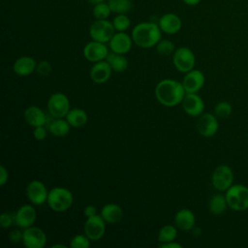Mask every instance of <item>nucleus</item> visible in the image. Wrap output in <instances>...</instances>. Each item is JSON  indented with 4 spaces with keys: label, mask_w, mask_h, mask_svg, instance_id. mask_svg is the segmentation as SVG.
Returning a JSON list of instances; mask_svg holds the SVG:
<instances>
[{
    "label": "nucleus",
    "mask_w": 248,
    "mask_h": 248,
    "mask_svg": "<svg viewBox=\"0 0 248 248\" xmlns=\"http://www.w3.org/2000/svg\"><path fill=\"white\" fill-rule=\"evenodd\" d=\"M185 94L182 82L171 78L159 81L155 87V96L158 102L166 107L177 106L182 102Z\"/></svg>",
    "instance_id": "obj_1"
},
{
    "label": "nucleus",
    "mask_w": 248,
    "mask_h": 248,
    "mask_svg": "<svg viewBox=\"0 0 248 248\" xmlns=\"http://www.w3.org/2000/svg\"><path fill=\"white\" fill-rule=\"evenodd\" d=\"M132 39L138 46L150 48L155 46L162 39V30L158 23L140 22L133 28Z\"/></svg>",
    "instance_id": "obj_2"
},
{
    "label": "nucleus",
    "mask_w": 248,
    "mask_h": 248,
    "mask_svg": "<svg viewBox=\"0 0 248 248\" xmlns=\"http://www.w3.org/2000/svg\"><path fill=\"white\" fill-rule=\"evenodd\" d=\"M46 202L54 212H65L71 208L74 197L70 190L64 187H54L48 192Z\"/></svg>",
    "instance_id": "obj_3"
},
{
    "label": "nucleus",
    "mask_w": 248,
    "mask_h": 248,
    "mask_svg": "<svg viewBox=\"0 0 248 248\" xmlns=\"http://www.w3.org/2000/svg\"><path fill=\"white\" fill-rule=\"evenodd\" d=\"M228 205L234 211H244L248 209V187L242 184L232 185L226 191Z\"/></svg>",
    "instance_id": "obj_4"
},
{
    "label": "nucleus",
    "mask_w": 248,
    "mask_h": 248,
    "mask_svg": "<svg viewBox=\"0 0 248 248\" xmlns=\"http://www.w3.org/2000/svg\"><path fill=\"white\" fill-rule=\"evenodd\" d=\"M115 33L114 26L111 21L108 19H96L89 27V35L92 40L108 43Z\"/></svg>",
    "instance_id": "obj_5"
},
{
    "label": "nucleus",
    "mask_w": 248,
    "mask_h": 248,
    "mask_svg": "<svg viewBox=\"0 0 248 248\" xmlns=\"http://www.w3.org/2000/svg\"><path fill=\"white\" fill-rule=\"evenodd\" d=\"M47 108L53 118H64L71 109L69 98L62 92H55L48 98Z\"/></svg>",
    "instance_id": "obj_6"
},
{
    "label": "nucleus",
    "mask_w": 248,
    "mask_h": 248,
    "mask_svg": "<svg viewBox=\"0 0 248 248\" xmlns=\"http://www.w3.org/2000/svg\"><path fill=\"white\" fill-rule=\"evenodd\" d=\"M172 61L177 71L186 74L194 69L196 57L194 52L189 47L180 46L175 49L172 56Z\"/></svg>",
    "instance_id": "obj_7"
},
{
    "label": "nucleus",
    "mask_w": 248,
    "mask_h": 248,
    "mask_svg": "<svg viewBox=\"0 0 248 248\" xmlns=\"http://www.w3.org/2000/svg\"><path fill=\"white\" fill-rule=\"evenodd\" d=\"M211 182L217 191H227L233 182V172L232 169L227 165L218 166L212 172Z\"/></svg>",
    "instance_id": "obj_8"
},
{
    "label": "nucleus",
    "mask_w": 248,
    "mask_h": 248,
    "mask_svg": "<svg viewBox=\"0 0 248 248\" xmlns=\"http://www.w3.org/2000/svg\"><path fill=\"white\" fill-rule=\"evenodd\" d=\"M84 234L92 241H97L101 239L106 232V221L101 215H94L87 217L84 227Z\"/></svg>",
    "instance_id": "obj_9"
},
{
    "label": "nucleus",
    "mask_w": 248,
    "mask_h": 248,
    "mask_svg": "<svg viewBox=\"0 0 248 248\" xmlns=\"http://www.w3.org/2000/svg\"><path fill=\"white\" fill-rule=\"evenodd\" d=\"M21 242L27 248H43L46 243V235L42 229L32 226L23 230Z\"/></svg>",
    "instance_id": "obj_10"
},
{
    "label": "nucleus",
    "mask_w": 248,
    "mask_h": 248,
    "mask_svg": "<svg viewBox=\"0 0 248 248\" xmlns=\"http://www.w3.org/2000/svg\"><path fill=\"white\" fill-rule=\"evenodd\" d=\"M108 54V48L105 43L92 40L87 43L83 47V56L90 62H99L106 60Z\"/></svg>",
    "instance_id": "obj_11"
},
{
    "label": "nucleus",
    "mask_w": 248,
    "mask_h": 248,
    "mask_svg": "<svg viewBox=\"0 0 248 248\" xmlns=\"http://www.w3.org/2000/svg\"><path fill=\"white\" fill-rule=\"evenodd\" d=\"M48 192L46 185L39 180H32L26 188L27 198L34 205H42L46 202Z\"/></svg>",
    "instance_id": "obj_12"
},
{
    "label": "nucleus",
    "mask_w": 248,
    "mask_h": 248,
    "mask_svg": "<svg viewBox=\"0 0 248 248\" xmlns=\"http://www.w3.org/2000/svg\"><path fill=\"white\" fill-rule=\"evenodd\" d=\"M37 212L33 205L24 204L21 205L15 212V225L19 229H27L32 227L36 221Z\"/></svg>",
    "instance_id": "obj_13"
},
{
    "label": "nucleus",
    "mask_w": 248,
    "mask_h": 248,
    "mask_svg": "<svg viewBox=\"0 0 248 248\" xmlns=\"http://www.w3.org/2000/svg\"><path fill=\"white\" fill-rule=\"evenodd\" d=\"M219 129L217 116L212 113H203L197 122L198 132L206 138L214 136Z\"/></svg>",
    "instance_id": "obj_14"
},
{
    "label": "nucleus",
    "mask_w": 248,
    "mask_h": 248,
    "mask_svg": "<svg viewBox=\"0 0 248 248\" xmlns=\"http://www.w3.org/2000/svg\"><path fill=\"white\" fill-rule=\"evenodd\" d=\"M181 104L183 110L190 116L202 115L204 108V103L197 93H186Z\"/></svg>",
    "instance_id": "obj_15"
},
{
    "label": "nucleus",
    "mask_w": 248,
    "mask_h": 248,
    "mask_svg": "<svg viewBox=\"0 0 248 248\" xmlns=\"http://www.w3.org/2000/svg\"><path fill=\"white\" fill-rule=\"evenodd\" d=\"M204 75L200 70H191L186 73L182 80V85L186 93H197L204 84Z\"/></svg>",
    "instance_id": "obj_16"
},
{
    "label": "nucleus",
    "mask_w": 248,
    "mask_h": 248,
    "mask_svg": "<svg viewBox=\"0 0 248 248\" xmlns=\"http://www.w3.org/2000/svg\"><path fill=\"white\" fill-rule=\"evenodd\" d=\"M132 36L125 32H116L108 42V46L111 51L119 54H125L132 48Z\"/></svg>",
    "instance_id": "obj_17"
},
{
    "label": "nucleus",
    "mask_w": 248,
    "mask_h": 248,
    "mask_svg": "<svg viewBox=\"0 0 248 248\" xmlns=\"http://www.w3.org/2000/svg\"><path fill=\"white\" fill-rule=\"evenodd\" d=\"M158 25L162 30V32L169 35H173L180 31L182 27V21L177 15L172 13H168L163 15L159 18Z\"/></svg>",
    "instance_id": "obj_18"
},
{
    "label": "nucleus",
    "mask_w": 248,
    "mask_h": 248,
    "mask_svg": "<svg viewBox=\"0 0 248 248\" xmlns=\"http://www.w3.org/2000/svg\"><path fill=\"white\" fill-rule=\"evenodd\" d=\"M112 69L107 60H102L94 63L90 69V78L96 83L107 82L111 76Z\"/></svg>",
    "instance_id": "obj_19"
},
{
    "label": "nucleus",
    "mask_w": 248,
    "mask_h": 248,
    "mask_svg": "<svg viewBox=\"0 0 248 248\" xmlns=\"http://www.w3.org/2000/svg\"><path fill=\"white\" fill-rule=\"evenodd\" d=\"M23 116L25 121L34 128L39 126H45L47 122L46 114L41 108L37 106H30L26 108Z\"/></svg>",
    "instance_id": "obj_20"
},
{
    "label": "nucleus",
    "mask_w": 248,
    "mask_h": 248,
    "mask_svg": "<svg viewBox=\"0 0 248 248\" xmlns=\"http://www.w3.org/2000/svg\"><path fill=\"white\" fill-rule=\"evenodd\" d=\"M37 62L31 56H21L17 58L14 65L13 70L16 75L19 77H26L36 71Z\"/></svg>",
    "instance_id": "obj_21"
},
{
    "label": "nucleus",
    "mask_w": 248,
    "mask_h": 248,
    "mask_svg": "<svg viewBox=\"0 0 248 248\" xmlns=\"http://www.w3.org/2000/svg\"><path fill=\"white\" fill-rule=\"evenodd\" d=\"M174 224L181 231H191L195 228L196 217L192 210L182 208L174 216Z\"/></svg>",
    "instance_id": "obj_22"
},
{
    "label": "nucleus",
    "mask_w": 248,
    "mask_h": 248,
    "mask_svg": "<svg viewBox=\"0 0 248 248\" xmlns=\"http://www.w3.org/2000/svg\"><path fill=\"white\" fill-rule=\"evenodd\" d=\"M102 218L108 224H114L122 220L124 212L121 206L116 203H107L105 204L100 212Z\"/></svg>",
    "instance_id": "obj_23"
},
{
    "label": "nucleus",
    "mask_w": 248,
    "mask_h": 248,
    "mask_svg": "<svg viewBox=\"0 0 248 248\" xmlns=\"http://www.w3.org/2000/svg\"><path fill=\"white\" fill-rule=\"evenodd\" d=\"M67 121L74 128H80L86 125L88 121V115L85 110L79 108H74L69 110L66 117Z\"/></svg>",
    "instance_id": "obj_24"
},
{
    "label": "nucleus",
    "mask_w": 248,
    "mask_h": 248,
    "mask_svg": "<svg viewBox=\"0 0 248 248\" xmlns=\"http://www.w3.org/2000/svg\"><path fill=\"white\" fill-rule=\"evenodd\" d=\"M106 60L111 67L112 71H114L116 73L124 72L125 70H127L128 65H129L128 59L124 56V54L115 53L113 51L108 52Z\"/></svg>",
    "instance_id": "obj_25"
},
{
    "label": "nucleus",
    "mask_w": 248,
    "mask_h": 248,
    "mask_svg": "<svg viewBox=\"0 0 248 248\" xmlns=\"http://www.w3.org/2000/svg\"><path fill=\"white\" fill-rule=\"evenodd\" d=\"M71 125L65 118H54L48 124V132L55 137H64L69 134Z\"/></svg>",
    "instance_id": "obj_26"
},
{
    "label": "nucleus",
    "mask_w": 248,
    "mask_h": 248,
    "mask_svg": "<svg viewBox=\"0 0 248 248\" xmlns=\"http://www.w3.org/2000/svg\"><path fill=\"white\" fill-rule=\"evenodd\" d=\"M228 202L225 195L222 194H216L213 197H211L209 202H208V208L209 211L214 215H220L224 213L227 210L228 207Z\"/></svg>",
    "instance_id": "obj_27"
},
{
    "label": "nucleus",
    "mask_w": 248,
    "mask_h": 248,
    "mask_svg": "<svg viewBox=\"0 0 248 248\" xmlns=\"http://www.w3.org/2000/svg\"><path fill=\"white\" fill-rule=\"evenodd\" d=\"M177 227L173 225L163 226L158 232V241L162 243H167L175 240L177 237Z\"/></svg>",
    "instance_id": "obj_28"
},
{
    "label": "nucleus",
    "mask_w": 248,
    "mask_h": 248,
    "mask_svg": "<svg viewBox=\"0 0 248 248\" xmlns=\"http://www.w3.org/2000/svg\"><path fill=\"white\" fill-rule=\"evenodd\" d=\"M112 13L118 14H127L132 9L131 0H108V2Z\"/></svg>",
    "instance_id": "obj_29"
},
{
    "label": "nucleus",
    "mask_w": 248,
    "mask_h": 248,
    "mask_svg": "<svg viewBox=\"0 0 248 248\" xmlns=\"http://www.w3.org/2000/svg\"><path fill=\"white\" fill-rule=\"evenodd\" d=\"M112 24L114 26L115 31L117 32H125L131 26V20L127 14H118L112 19Z\"/></svg>",
    "instance_id": "obj_30"
},
{
    "label": "nucleus",
    "mask_w": 248,
    "mask_h": 248,
    "mask_svg": "<svg viewBox=\"0 0 248 248\" xmlns=\"http://www.w3.org/2000/svg\"><path fill=\"white\" fill-rule=\"evenodd\" d=\"M93 16L96 19H107L112 13L108 4L106 2L99 3L93 7Z\"/></svg>",
    "instance_id": "obj_31"
},
{
    "label": "nucleus",
    "mask_w": 248,
    "mask_h": 248,
    "mask_svg": "<svg viewBox=\"0 0 248 248\" xmlns=\"http://www.w3.org/2000/svg\"><path fill=\"white\" fill-rule=\"evenodd\" d=\"M156 50L160 55H170L173 54L175 51V46L171 41L169 40H160L159 43L155 46Z\"/></svg>",
    "instance_id": "obj_32"
},
{
    "label": "nucleus",
    "mask_w": 248,
    "mask_h": 248,
    "mask_svg": "<svg viewBox=\"0 0 248 248\" xmlns=\"http://www.w3.org/2000/svg\"><path fill=\"white\" fill-rule=\"evenodd\" d=\"M232 105L229 102L226 101H221L219 102L215 108H214V113L217 117L220 118H227L232 114Z\"/></svg>",
    "instance_id": "obj_33"
},
{
    "label": "nucleus",
    "mask_w": 248,
    "mask_h": 248,
    "mask_svg": "<svg viewBox=\"0 0 248 248\" xmlns=\"http://www.w3.org/2000/svg\"><path fill=\"white\" fill-rule=\"evenodd\" d=\"M90 241L85 234H77L72 238L70 246L72 248H89Z\"/></svg>",
    "instance_id": "obj_34"
},
{
    "label": "nucleus",
    "mask_w": 248,
    "mask_h": 248,
    "mask_svg": "<svg viewBox=\"0 0 248 248\" xmlns=\"http://www.w3.org/2000/svg\"><path fill=\"white\" fill-rule=\"evenodd\" d=\"M52 71V66L51 64L46 61V60H43L41 62H39L37 64V68H36V72L39 76L41 77H46L48 76Z\"/></svg>",
    "instance_id": "obj_35"
},
{
    "label": "nucleus",
    "mask_w": 248,
    "mask_h": 248,
    "mask_svg": "<svg viewBox=\"0 0 248 248\" xmlns=\"http://www.w3.org/2000/svg\"><path fill=\"white\" fill-rule=\"evenodd\" d=\"M15 224V213L4 212L0 216V225L3 229H8Z\"/></svg>",
    "instance_id": "obj_36"
},
{
    "label": "nucleus",
    "mask_w": 248,
    "mask_h": 248,
    "mask_svg": "<svg viewBox=\"0 0 248 248\" xmlns=\"http://www.w3.org/2000/svg\"><path fill=\"white\" fill-rule=\"evenodd\" d=\"M47 130L46 129L45 126L35 127L33 131V136L37 140H44L47 136Z\"/></svg>",
    "instance_id": "obj_37"
},
{
    "label": "nucleus",
    "mask_w": 248,
    "mask_h": 248,
    "mask_svg": "<svg viewBox=\"0 0 248 248\" xmlns=\"http://www.w3.org/2000/svg\"><path fill=\"white\" fill-rule=\"evenodd\" d=\"M22 236H23V231L21 232V231L18 230V229H15V230L11 231L10 233H9V235H8L10 241H11L12 243H15V244H16V243H18V242H20V241H22Z\"/></svg>",
    "instance_id": "obj_38"
},
{
    "label": "nucleus",
    "mask_w": 248,
    "mask_h": 248,
    "mask_svg": "<svg viewBox=\"0 0 248 248\" xmlns=\"http://www.w3.org/2000/svg\"><path fill=\"white\" fill-rule=\"evenodd\" d=\"M9 179V173L8 170H6V168L4 166L0 167V185L4 186L6 184V182Z\"/></svg>",
    "instance_id": "obj_39"
},
{
    "label": "nucleus",
    "mask_w": 248,
    "mask_h": 248,
    "mask_svg": "<svg viewBox=\"0 0 248 248\" xmlns=\"http://www.w3.org/2000/svg\"><path fill=\"white\" fill-rule=\"evenodd\" d=\"M83 214L86 217H91V216L97 215V208L94 205H87V206L84 207Z\"/></svg>",
    "instance_id": "obj_40"
},
{
    "label": "nucleus",
    "mask_w": 248,
    "mask_h": 248,
    "mask_svg": "<svg viewBox=\"0 0 248 248\" xmlns=\"http://www.w3.org/2000/svg\"><path fill=\"white\" fill-rule=\"evenodd\" d=\"M160 247H162V248H182V245L173 240L170 242L162 243V244H160Z\"/></svg>",
    "instance_id": "obj_41"
},
{
    "label": "nucleus",
    "mask_w": 248,
    "mask_h": 248,
    "mask_svg": "<svg viewBox=\"0 0 248 248\" xmlns=\"http://www.w3.org/2000/svg\"><path fill=\"white\" fill-rule=\"evenodd\" d=\"M186 5L188 6H196L198 4H200V2L202 0H182Z\"/></svg>",
    "instance_id": "obj_42"
},
{
    "label": "nucleus",
    "mask_w": 248,
    "mask_h": 248,
    "mask_svg": "<svg viewBox=\"0 0 248 248\" xmlns=\"http://www.w3.org/2000/svg\"><path fill=\"white\" fill-rule=\"evenodd\" d=\"M88 2H89L90 4H92V5H97V4H99V3L104 2V0H88Z\"/></svg>",
    "instance_id": "obj_43"
},
{
    "label": "nucleus",
    "mask_w": 248,
    "mask_h": 248,
    "mask_svg": "<svg viewBox=\"0 0 248 248\" xmlns=\"http://www.w3.org/2000/svg\"><path fill=\"white\" fill-rule=\"evenodd\" d=\"M56 247H66V245L63 244H54L51 246V248H56Z\"/></svg>",
    "instance_id": "obj_44"
}]
</instances>
